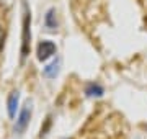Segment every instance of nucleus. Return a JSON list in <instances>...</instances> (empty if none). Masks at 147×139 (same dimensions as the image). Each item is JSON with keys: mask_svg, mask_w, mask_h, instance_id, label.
Returning <instances> with one entry per match:
<instances>
[{"mask_svg": "<svg viewBox=\"0 0 147 139\" xmlns=\"http://www.w3.org/2000/svg\"><path fill=\"white\" fill-rule=\"evenodd\" d=\"M44 25H46V28L51 30V31H54V30L57 28V20H56V10H54V8L47 10L46 18H44Z\"/></svg>", "mask_w": 147, "mask_h": 139, "instance_id": "nucleus-5", "label": "nucleus"}, {"mask_svg": "<svg viewBox=\"0 0 147 139\" xmlns=\"http://www.w3.org/2000/svg\"><path fill=\"white\" fill-rule=\"evenodd\" d=\"M30 119H31V103L28 102L26 105H25V108L21 110L18 119H16L15 133H18V134H23V133H25V129H26L28 124H30Z\"/></svg>", "mask_w": 147, "mask_h": 139, "instance_id": "nucleus-2", "label": "nucleus"}, {"mask_svg": "<svg viewBox=\"0 0 147 139\" xmlns=\"http://www.w3.org/2000/svg\"><path fill=\"white\" fill-rule=\"evenodd\" d=\"M23 10H25V16H23V36H21V61H25L28 54H30V43H31V13L28 10L26 3H23Z\"/></svg>", "mask_w": 147, "mask_h": 139, "instance_id": "nucleus-1", "label": "nucleus"}, {"mask_svg": "<svg viewBox=\"0 0 147 139\" xmlns=\"http://www.w3.org/2000/svg\"><path fill=\"white\" fill-rule=\"evenodd\" d=\"M3 43H5V31H3V28L0 26V51L3 48Z\"/></svg>", "mask_w": 147, "mask_h": 139, "instance_id": "nucleus-8", "label": "nucleus"}, {"mask_svg": "<svg viewBox=\"0 0 147 139\" xmlns=\"http://www.w3.org/2000/svg\"><path fill=\"white\" fill-rule=\"evenodd\" d=\"M59 65H61V61H59V59H56V61H54V62H51L47 67H44V75H46V77H49V79H54V77L57 75V72H59Z\"/></svg>", "mask_w": 147, "mask_h": 139, "instance_id": "nucleus-6", "label": "nucleus"}, {"mask_svg": "<svg viewBox=\"0 0 147 139\" xmlns=\"http://www.w3.org/2000/svg\"><path fill=\"white\" fill-rule=\"evenodd\" d=\"M85 93H87V96H101L103 95V87L98 85V84H90L85 88Z\"/></svg>", "mask_w": 147, "mask_h": 139, "instance_id": "nucleus-7", "label": "nucleus"}, {"mask_svg": "<svg viewBox=\"0 0 147 139\" xmlns=\"http://www.w3.org/2000/svg\"><path fill=\"white\" fill-rule=\"evenodd\" d=\"M56 53V44L53 41H42V43L38 44V59L39 61H47L53 54Z\"/></svg>", "mask_w": 147, "mask_h": 139, "instance_id": "nucleus-3", "label": "nucleus"}, {"mask_svg": "<svg viewBox=\"0 0 147 139\" xmlns=\"http://www.w3.org/2000/svg\"><path fill=\"white\" fill-rule=\"evenodd\" d=\"M18 100H20V92L13 90L10 95H8V102H7V110H8V116L10 118H15V115H16Z\"/></svg>", "mask_w": 147, "mask_h": 139, "instance_id": "nucleus-4", "label": "nucleus"}]
</instances>
